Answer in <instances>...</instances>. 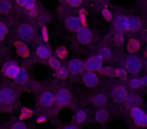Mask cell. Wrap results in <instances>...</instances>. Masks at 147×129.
I'll list each match as a JSON object with an SVG mask.
<instances>
[{
    "label": "cell",
    "mask_w": 147,
    "mask_h": 129,
    "mask_svg": "<svg viewBox=\"0 0 147 129\" xmlns=\"http://www.w3.org/2000/svg\"><path fill=\"white\" fill-rule=\"evenodd\" d=\"M131 116L134 119L137 125H140V126H146L147 125V114L141 109L137 108V107L133 108L131 110Z\"/></svg>",
    "instance_id": "1"
},
{
    "label": "cell",
    "mask_w": 147,
    "mask_h": 129,
    "mask_svg": "<svg viewBox=\"0 0 147 129\" xmlns=\"http://www.w3.org/2000/svg\"><path fill=\"white\" fill-rule=\"evenodd\" d=\"M125 65H126L127 71H128L129 73H132V74H137V73H139L141 70V68H142L141 61L136 57H128Z\"/></svg>",
    "instance_id": "2"
},
{
    "label": "cell",
    "mask_w": 147,
    "mask_h": 129,
    "mask_svg": "<svg viewBox=\"0 0 147 129\" xmlns=\"http://www.w3.org/2000/svg\"><path fill=\"white\" fill-rule=\"evenodd\" d=\"M103 59L100 57H92L90 59H87V61L85 63V68L89 71H100V69L102 68Z\"/></svg>",
    "instance_id": "3"
},
{
    "label": "cell",
    "mask_w": 147,
    "mask_h": 129,
    "mask_svg": "<svg viewBox=\"0 0 147 129\" xmlns=\"http://www.w3.org/2000/svg\"><path fill=\"white\" fill-rule=\"evenodd\" d=\"M19 71H20L19 67L15 63H13V61H8V63H6L3 66V73L7 77H9V78L15 79L17 75H18Z\"/></svg>",
    "instance_id": "4"
},
{
    "label": "cell",
    "mask_w": 147,
    "mask_h": 129,
    "mask_svg": "<svg viewBox=\"0 0 147 129\" xmlns=\"http://www.w3.org/2000/svg\"><path fill=\"white\" fill-rule=\"evenodd\" d=\"M55 101L61 106L69 104V102L71 101V93L67 89H61L55 95Z\"/></svg>",
    "instance_id": "5"
},
{
    "label": "cell",
    "mask_w": 147,
    "mask_h": 129,
    "mask_svg": "<svg viewBox=\"0 0 147 129\" xmlns=\"http://www.w3.org/2000/svg\"><path fill=\"white\" fill-rule=\"evenodd\" d=\"M112 98L116 102H123L128 99V93L124 87H117L112 91Z\"/></svg>",
    "instance_id": "6"
},
{
    "label": "cell",
    "mask_w": 147,
    "mask_h": 129,
    "mask_svg": "<svg viewBox=\"0 0 147 129\" xmlns=\"http://www.w3.org/2000/svg\"><path fill=\"white\" fill-rule=\"evenodd\" d=\"M34 34V30L33 28L28 24H22L18 28V35L20 36L21 39L23 41H28Z\"/></svg>",
    "instance_id": "7"
},
{
    "label": "cell",
    "mask_w": 147,
    "mask_h": 129,
    "mask_svg": "<svg viewBox=\"0 0 147 129\" xmlns=\"http://www.w3.org/2000/svg\"><path fill=\"white\" fill-rule=\"evenodd\" d=\"M77 36L82 43H89L92 39V32H91L90 29L86 28L84 26L77 31Z\"/></svg>",
    "instance_id": "8"
},
{
    "label": "cell",
    "mask_w": 147,
    "mask_h": 129,
    "mask_svg": "<svg viewBox=\"0 0 147 129\" xmlns=\"http://www.w3.org/2000/svg\"><path fill=\"white\" fill-rule=\"evenodd\" d=\"M15 94L10 89H3L0 91V101L4 104H10L14 101Z\"/></svg>",
    "instance_id": "9"
},
{
    "label": "cell",
    "mask_w": 147,
    "mask_h": 129,
    "mask_svg": "<svg viewBox=\"0 0 147 129\" xmlns=\"http://www.w3.org/2000/svg\"><path fill=\"white\" fill-rule=\"evenodd\" d=\"M69 69L73 74H80V73H83V71H84L85 63L80 59H73V61H69Z\"/></svg>",
    "instance_id": "10"
},
{
    "label": "cell",
    "mask_w": 147,
    "mask_h": 129,
    "mask_svg": "<svg viewBox=\"0 0 147 129\" xmlns=\"http://www.w3.org/2000/svg\"><path fill=\"white\" fill-rule=\"evenodd\" d=\"M65 25L67 26V28L74 31H78L80 28H82V23H81L79 17L76 16H69L65 20Z\"/></svg>",
    "instance_id": "11"
},
{
    "label": "cell",
    "mask_w": 147,
    "mask_h": 129,
    "mask_svg": "<svg viewBox=\"0 0 147 129\" xmlns=\"http://www.w3.org/2000/svg\"><path fill=\"white\" fill-rule=\"evenodd\" d=\"M83 80H84V83L88 87H94L98 84V77L92 71H89V72L85 73L84 77H83Z\"/></svg>",
    "instance_id": "12"
},
{
    "label": "cell",
    "mask_w": 147,
    "mask_h": 129,
    "mask_svg": "<svg viewBox=\"0 0 147 129\" xmlns=\"http://www.w3.org/2000/svg\"><path fill=\"white\" fill-rule=\"evenodd\" d=\"M115 27L119 31H124L129 29L128 17H125V16L117 17L116 20H115Z\"/></svg>",
    "instance_id": "13"
},
{
    "label": "cell",
    "mask_w": 147,
    "mask_h": 129,
    "mask_svg": "<svg viewBox=\"0 0 147 129\" xmlns=\"http://www.w3.org/2000/svg\"><path fill=\"white\" fill-rule=\"evenodd\" d=\"M15 47H16L17 53L23 57H27L29 55V51L27 47L22 43V41H16L15 43Z\"/></svg>",
    "instance_id": "14"
},
{
    "label": "cell",
    "mask_w": 147,
    "mask_h": 129,
    "mask_svg": "<svg viewBox=\"0 0 147 129\" xmlns=\"http://www.w3.org/2000/svg\"><path fill=\"white\" fill-rule=\"evenodd\" d=\"M36 53L40 59H49L51 57V51L45 45H39L36 49Z\"/></svg>",
    "instance_id": "15"
},
{
    "label": "cell",
    "mask_w": 147,
    "mask_h": 129,
    "mask_svg": "<svg viewBox=\"0 0 147 129\" xmlns=\"http://www.w3.org/2000/svg\"><path fill=\"white\" fill-rule=\"evenodd\" d=\"M53 100H55V96H53L51 92L43 93L42 96H41V103H42L45 106H49V105H51Z\"/></svg>",
    "instance_id": "16"
},
{
    "label": "cell",
    "mask_w": 147,
    "mask_h": 129,
    "mask_svg": "<svg viewBox=\"0 0 147 129\" xmlns=\"http://www.w3.org/2000/svg\"><path fill=\"white\" fill-rule=\"evenodd\" d=\"M108 117H109V113L105 109H101V110L97 111L96 114H95V119L98 122H105L108 119Z\"/></svg>",
    "instance_id": "17"
},
{
    "label": "cell",
    "mask_w": 147,
    "mask_h": 129,
    "mask_svg": "<svg viewBox=\"0 0 147 129\" xmlns=\"http://www.w3.org/2000/svg\"><path fill=\"white\" fill-rule=\"evenodd\" d=\"M127 49L130 53H135L140 49V43L136 39H130L128 45H127Z\"/></svg>",
    "instance_id": "18"
},
{
    "label": "cell",
    "mask_w": 147,
    "mask_h": 129,
    "mask_svg": "<svg viewBox=\"0 0 147 129\" xmlns=\"http://www.w3.org/2000/svg\"><path fill=\"white\" fill-rule=\"evenodd\" d=\"M17 2L19 5L26 8L27 10L35 7V0H17Z\"/></svg>",
    "instance_id": "19"
},
{
    "label": "cell",
    "mask_w": 147,
    "mask_h": 129,
    "mask_svg": "<svg viewBox=\"0 0 147 129\" xmlns=\"http://www.w3.org/2000/svg\"><path fill=\"white\" fill-rule=\"evenodd\" d=\"M15 81H16L18 84H23V83L26 82V81H27V73H26V71L23 70V69H20L18 75H17L16 78H15Z\"/></svg>",
    "instance_id": "20"
},
{
    "label": "cell",
    "mask_w": 147,
    "mask_h": 129,
    "mask_svg": "<svg viewBox=\"0 0 147 129\" xmlns=\"http://www.w3.org/2000/svg\"><path fill=\"white\" fill-rule=\"evenodd\" d=\"M128 23H129V29H138L141 25V22L139 21V19L135 18V17H129L128 18Z\"/></svg>",
    "instance_id": "21"
},
{
    "label": "cell",
    "mask_w": 147,
    "mask_h": 129,
    "mask_svg": "<svg viewBox=\"0 0 147 129\" xmlns=\"http://www.w3.org/2000/svg\"><path fill=\"white\" fill-rule=\"evenodd\" d=\"M11 9V3L8 0H1L0 1V11L3 13L9 12Z\"/></svg>",
    "instance_id": "22"
},
{
    "label": "cell",
    "mask_w": 147,
    "mask_h": 129,
    "mask_svg": "<svg viewBox=\"0 0 147 129\" xmlns=\"http://www.w3.org/2000/svg\"><path fill=\"white\" fill-rule=\"evenodd\" d=\"M93 102H94V104L96 105V106H102V105H104L105 103L107 102V98H106L105 95L99 94L95 97L94 100H93Z\"/></svg>",
    "instance_id": "23"
},
{
    "label": "cell",
    "mask_w": 147,
    "mask_h": 129,
    "mask_svg": "<svg viewBox=\"0 0 147 129\" xmlns=\"http://www.w3.org/2000/svg\"><path fill=\"white\" fill-rule=\"evenodd\" d=\"M99 57L102 59H108L111 57V51L107 47H103L100 51H99Z\"/></svg>",
    "instance_id": "24"
},
{
    "label": "cell",
    "mask_w": 147,
    "mask_h": 129,
    "mask_svg": "<svg viewBox=\"0 0 147 129\" xmlns=\"http://www.w3.org/2000/svg\"><path fill=\"white\" fill-rule=\"evenodd\" d=\"M79 19H80L83 26H86L87 25V11L85 8H82L80 10V12H79Z\"/></svg>",
    "instance_id": "25"
},
{
    "label": "cell",
    "mask_w": 147,
    "mask_h": 129,
    "mask_svg": "<svg viewBox=\"0 0 147 129\" xmlns=\"http://www.w3.org/2000/svg\"><path fill=\"white\" fill-rule=\"evenodd\" d=\"M86 117H87L86 111H84V110H79L78 112H77V115H76V120H77V122L82 123L83 121H85Z\"/></svg>",
    "instance_id": "26"
},
{
    "label": "cell",
    "mask_w": 147,
    "mask_h": 129,
    "mask_svg": "<svg viewBox=\"0 0 147 129\" xmlns=\"http://www.w3.org/2000/svg\"><path fill=\"white\" fill-rule=\"evenodd\" d=\"M57 55L59 59H65L67 55V49H65V47H59V49H57Z\"/></svg>",
    "instance_id": "27"
},
{
    "label": "cell",
    "mask_w": 147,
    "mask_h": 129,
    "mask_svg": "<svg viewBox=\"0 0 147 129\" xmlns=\"http://www.w3.org/2000/svg\"><path fill=\"white\" fill-rule=\"evenodd\" d=\"M57 76L59 77V78H61V79L65 78V77L67 76V69L63 68V67L59 66V68L57 69Z\"/></svg>",
    "instance_id": "28"
},
{
    "label": "cell",
    "mask_w": 147,
    "mask_h": 129,
    "mask_svg": "<svg viewBox=\"0 0 147 129\" xmlns=\"http://www.w3.org/2000/svg\"><path fill=\"white\" fill-rule=\"evenodd\" d=\"M32 115V111L29 110V109L27 108H23L22 110H21V114H20V120H22V119H26V118H29V117Z\"/></svg>",
    "instance_id": "29"
},
{
    "label": "cell",
    "mask_w": 147,
    "mask_h": 129,
    "mask_svg": "<svg viewBox=\"0 0 147 129\" xmlns=\"http://www.w3.org/2000/svg\"><path fill=\"white\" fill-rule=\"evenodd\" d=\"M100 72L103 75H107V76H114V75H116V70H113L111 68H104V69L101 68Z\"/></svg>",
    "instance_id": "30"
},
{
    "label": "cell",
    "mask_w": 147,
    "mask_h": 129,
    "mask_svg": "<svg viewBox=\"0 0 147 129\" xmlns=\"http://www.w3.org/2000/svg\"><path fill=\"white\" fill-rule=\"evenodd\" d=\"M7 33V27L4 23L0 22V41H2L4 38L5 34Z\"/></svg>",
    "instance_id": "31"
},
{
    "label": "cell",
    "mask_w": 147,
    "mask_h": 129,
    "mask_svg": "<svg viewBox=\"0 0 147 129\" xmlns=\"http://www.w3.org/2000/svg\"><path fill=\"white\" fill-rule=\"evenodd\" d=\"M102 15L104 16V18L106 19V20L110 21L112 20V13H111V11L109 10V9L107 8H104L102 10Z\"/></svg>",
    "instance_id": "32"
},
{
    "label": "cell",
    "mask_w": 147,
    "mask_h": 129,
    "mask_svg": "<svg viewBox=\"0 0 147 129\" xmlns=\"http://www.w3.org/2000/svg\"><path fill=\"white\" fill-rule=\"evenodd\" d=\"M141 85H143V84L140 79H132L130 82V86L132 87V88H139Z\"/></svg>",
    "instance_id": "33"
},
{
    "label": "cell",
    "mask_w": 147,
    "mask_h": 129,
    "mask_svg": "<svg viewBox=\"0 0 147 129\" xmlns=\"http://www.w3.org/2000/svg\"><path fill=\"white\" fill-rule=\"evenodd\" d=\"M49 65H51V67L53 69H55L57 70V68L59 67V61H57L55 57H49Z\"/></svg>",
    "instance_id": "34"
},
{
    "label": "cell",
    "mask_w": 147,
    "mask_h": 129,
    "mask_svg": "<svg viewBox=\"0 0 147 129\" xmlns=\"http://www.w3.org/2000/svg\"><path fill=\"white\" fill-rule=\"evenodd\" d=\"M128 100L130 102V104L132 105H137L139 102H140V98L136 95H131L130 97H128Z\"/></svg>",
    "instance_id": "35"
},
{
    "label": "cell",
    "mask_w": 147,
    "mask_h": 129,
    "mask_svg": "<svg viewBox=\"0 0 147 129\" xmlns=\"http://www.w3.org/2000/svg\"><path fill=\"white\" fill-rule=\"evenodd\" d=\"M67 2H69V4L71 5V6L77 7L82 4V0H67Z\"/></svg>",
    "instance_id": "36"
},
{
    "label": "cell",
    "mask_w": 147,
    "mask_h": 129,
    "mask_svg": "<svg viewBox=\"0 0 147 129\" xmlns=\"http://www.w3.org/2000/svg\"><path fill=\"white\" fill-rule=\"evenodd\" d=\"M116 75L120 77V78H122V79H125V78H126V76H127L126 72H125L123 69H117V70H116Z\"/></svg>",
    "instance_id": "37"
},
{
    "label": "cell",
    "mask_w": 147,
    "mask_h": 129,
    "mask_svg": "<svg viewBox=\"0 0 147 129\" xmlns=\"http://www.w3.org/2000/svg\"><path fill=\"white\" fill-rule=\"evenodd\" d=\"M12 129H26V126L23 122H17L12 126Z\"/></svg>",
    "instance_id": "38"
},
{
    "label": "cell",
    "mask_w": 147,
    "mask_h": 129,
    "mask_svg": "<svg viewBox=\"0 0 147 129\" xmlns=\"http://www.w3.org/2000/svg\"><path fill=\"white\" fill-rule=\"evenodd\" d=\"M42 37L45 41H49V32H47V28L45 26H42Z\"/></svg>",
    "instance_id": "39"
},
{
    "label": "cell",
    "mask_w": 147,
    "mask_h": 129,
    "mask_svg": "<svg viewBox=\"0 0 147 129\" xmlns=\"http://www.w3.org/2000/svg\"><path fill=\"white\" fill-rule=\"evenodd\" d=\"M29 15H30V16H36L37 15V10H36V8H35V7H33V8H31V9H29Z\"/></svg>",
    "instance_id": "40"
},
{
    "label": "cell",
    "mask_w": 147,
    "mask_h": 129,
    "mask_svg": "<svg viewBox=\"0 0 147 129\" xmlns=\"http://www.w3.org/2000/svg\"><path fill=\"white\" fill-rule=\"evenodd\" d=\"M47 121V118H45V116H39L38 118H37V122L38 123H42V122H45Z\"/></svg>",
    "instance_id": "41"
},
{
    "label": "cell",
    "mask_w": 147,
    "mask_h": 129,
    "mask_svg": "<svg viewBox=\"0 0 147 129\" xmlns=\"http://www.w3.org/2000/svg\"><path fill=\"white\" fill-rule=\"evenodd\" d=\"M141 81H142V84L145 85V86H147V76H145L144 78L141 79Z\"/></svg>",
    "instance_id": "42"
},
{
    "label": "cell",
    "mask_w": 147,
    "mask_h": 129,
    "mask_svg": "<svg viewBox=\"0 0 147 129\" xmlns=\"http://www.w3.org/2000/svg\"><path fill=\"white\" fill-rule=\"evenodd\" d=\"M65 129H76V127H75V126H71H71H67Z\"/></svg>",
    "instance_id": "43"
},
{
    "label": "cell",
    "mask_w": 147,
    "mask_h": 129,
    "mask_svg": "<svg viewBox=\"0 0 147 129\" xmlns=\"http://www.w3.org/2000/svg\"><path fill=\"white\" fill-rule=\"evenodd\" d=\"M117 39H119L118 41H123V38H122V36H120V35H117V37H116Z\"/></svg>",
    "instance_id": "44"
}]
</instances>
